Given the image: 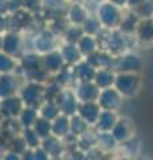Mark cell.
Listing matches in <instances>:
<instances>
[{
	"label": "cell",
	"instance_id": "52a82bcc",
	"mask_svg": "<svg viewBox=\"0 0 153 160\" xmlns=\"http://www.w3.org/2000/svg\"><path fill=\"white\" fill-rule=\"evenodd\" d=\"M55 103L59 107V109H60V113L65 115V116L72 118L73 115H77L80 102L77 100L75 91L72 88H63L61 92L55 99Z\"/></svg>",
	"mask_w": 153,
	"mask_h": 160
},
{
	"label": "cell",
	"instance_id": "8fae6325",
	"mask_svg": "<svg viewBox=\"0 0 153 160\" xmlns=\"http://www.w3.org/2000/svg\"><path fill=\"white\" fill-rule=\"evenodd\" d=\"M24 44L20 33L6 32L3 39V52L15 59H20L24 55Z\"/></svg>",
	"mask_w": 153,
	"mask_h": 160
},
{
	"label": "cell",
	"instance_id": "7402d4cb",
	"mask_svg": "<svg viewBox=\"0 0 153 160\" xmlns=\"http://www.w3.org/2000/svg\"><path fill=\"white\" fill-rule=\"evenodd\" d=\"M52 135L59 139H65L71 135V118L60 113L52 122Z\"/></svg>",
	"mask_w": 153,
	"mask_h": 160
},
{
	"label": "cell",
	"instance_id": "8992f818",
	"mask_svg": "<svg viewBox=\"0 0 153 160\" xmlns=\"http://www.w3.org/2000/svg\"><path fill=\"white\" fill-rule=\"evenodd\" d=\"M59 48H60L59 38L52 31H49L48 28L40 29L36 33V36L33 38V52L39 53L40 56L57 51Z\"/></svg>",
	"mask_w": 153,
	"mask_h": 160
},
{
	"label": "cell",
	"instance_id": "9c48e42d",
	"mask_svg": "<svg viewBox=\"0 0 153 160\" xmlns=\"http://www.w3.org/2000/svg\"><path fill=\"white\" fill-rule=\"evenodd\" d=\"M122 102L124 98L120 95L115 87L103 89L98 96V106L101 107L103 111H111V112H118L122 108Z\"/></svg>",
	"mask_w": 153,
	"mask_h": 160
},
{
	"label": "cell",
	"instance_id": "8d00e7d4",
	"mask_svg": "<svg viewBox=\"0 0 153 160\" xmlns=\"http://www.w3.org/2000/svg\"><path fill=\"white\" fill-rule=\"evenodd\" d=\"M9 149L19 153V155H23L27 151L28 147H27V144H26V142H24L22 135H17V136H15V138H12L11 140H9Z\"/></svg>",
	"mask_w": 153,
	"mask_h": 160
},
{
	"label": "cell",
	"instance_id": "b9f144b4",
	"mask_svg": "<svg viewBox=\"0 0 153 160\" xmlns=\"http://www.w3.org/2000/svg\"><path fill=\"white\" fill-rule=\"evenodd\" d=\"M8 32V15H0V35Z\"/></svg>",
	"mask_w": 153,
	"mask_h": 160
},
{
	"label": "cell",
	"instance_id": "74e56055",
	"mask_svg": "<svg viewBox=\"0 0 153 160\" xmlns=\"http://www.w3.org/2000/svg\"><path fill=\"white\" fill-rule=\"evenodd\" d=\"M135 13L140 19H151L153 18V3L151 0H146L144 4H141L139 8L135 9Z\"/></svg>",
	"mask_w": 153,
	"mask_h": 160
},
{
	"label": "cell",
	"instance_id": "4316f807",
	"mask_svg": "<svg viewBox=\"0 0 153 160\" xmlns=\"http://www.w3.org/2000/svg\"><path fill=\"white\" fill-rule=\"evenodd\" d=\"M41 147L48 152V155L51 158H57L63 151V143L61 139H59L56 136H49L47 139L41 140Z\"/></svg>",
	"mask_w": 153,
	"mask_h": 160
},
{
	"label": "cell",
	"instance_id": "1f68e13d",
	"mask_svg": "<svg viewBox=\"0 0 153 160\" xmlns=\"http://www.w3.org/2000/svg\"><path fill=\"white\" fill-rule=\"evenodd\" d=\"M32 129L36 132L39 138L44 140L49 136H52V122L39 116V119L36 120V123H35V126L32 127Z\"/></svg>",
	"mask_w": 153,
	"mask_h": 160
},
{
	"label": "cell",
	"instance_id": "f907efd6",
	"mask_svg": "<svg viewBox=\"0 0 153 160\" xmlns=\"http://www.w3.org/2000/svg\"><path fill=\"white\" fill-rule=\"evenodd\" d=\"M0 76H2V75H0Z\"/></svg>",
	"mask_w": 153,
	"mask_h": 160
},
{
	"label": "cell",
	"instance_id": "83f0119b",
	"mask_svg": "<svg viewBox=\"0 0 153 160\" xmlns=\"http://www.w3.org/2000/svg\"><path fill=\"white\" fill-rule=\"evenodd\" d=\"M39 119V111L35 108H31V107H24V109L22 111L20 116L17 118L20 126L24 128H32L35 126L36 120Z\"/></svg>",
	"mask_w": 153,
	"mask_h": 160
},
{
	"label": "cell",
	"instance_id": "44dd1931",
	"mask_svg": "<svg viewBox=\"0 0 153 160\" xmlns=\"http://www.w3.org/2000/svg\"><path fill=\"white\" fill-rule=\"evenodd\" d=\"M117 120H118L117 112L103 111L100 113V118H98L95 127L98 133H109V132H112V129L115 128Z\"/></svg>",
	"mask_w": 153,
	"mask_h": 160
},
{
	"label": "cell",
	"instance_id": "d4e9b609",
	"mask_svg": "<svg viewBox=\"0 0 153 160\" xmlns=\"http://www.w3.org/2000/svg\"><path fill=\"white\" fill-rule=\"evenodd\" d=\"M115 80H116V72L113 69H98L96 72L93 83L100 88V91H103V89H108L115 86Z\"/></svg>",
	"mask_w": 153,
	"mask_h": 160
},
{
	"label": "cell",
	"instance_id": "ffe728a7",
	"mask_svg": "<svg viewBox=\"0 0 153 160\" xmlns=\"http://www.w3.org/2000/svg\"><path fill=\"white\" fill-rule=\"evenodd\" d=\"M59 51H60L61 56L64 59V62H65L67 66L69 67H75L77 66L79 63H81L84 58L81 56L80 51H79L77 46H75V44H67L64 43L60 46V48H59Z\"/></svg>",
	"mask_w": 153,
	"mask_h": 160
},
{
	"label": "cell",
	"instance_id": "7a4b0ae2",
	"mask_svg": "<svg viewBox=\"0 0 153 160\" xmlns=\"http://www.w3.org/2000/svg\"><path fill=\"white\" fill-rule=\"evenodd\" d=\"M115 87L124 99L136 98L142 87L141 73H116Z\"/></svg>",
	"mask_w": 153,
	"mask_h": 160
},
{
	"label": "cell",
	"instance_id": "3957f363",
	"mask_svg": "<svg viewBox=\"0 0 153 160\" xmlns=\"http://www.w3.org/2000/svg\"><path fill=\"white\" fill-rule=\"evenodd\" d=\"M95 13H96L97 19L100 20L103 28L111 29V31L118 29V27H120V24H121L122 16H124V11L109 2L101 3Z\"/></svg>",
	"mask_w": 153,
	"mask_h": 160
},
{
	"label": "cell",
	"instance_id": "e575fe53",
	"mask_svg": "<svg viewBox=\"0 0 153 160\" xmlns=\"http://www.w3.org/2000/svg\"><path fill=\"white\" fill-rule=\"evenodd\" d=\"M84 31H83V27L80 26H69V28L65 31V33H64L63 36V40L64 43L67 44H75V46H77V43L80 42V39L84 36Z\"/></svg>",
	"mask_w": 153,
	"mask_h": 160
},
{
	"label": "cell",
	"instance_id": "f546056e",
	"mask_svg": "<svg viewBox=\"0 0 153 160\" xmlns=\"http://www.w3.org/2000/svg\"><path fill=\"white\" fill-rule=\"evenodd\" d=\"M39 111V116L43 119H47L49 122H53L59 115H60V109L56 106L55 102H44L41 104V107L37 109Z\"/></svg>",
	"mask_w": 153,
	"mask_h": 160
},
{
	"label": "cell",
	"instance_id": "d6a6232c",
	"mask_svg": "<svg viewBox=\"0 0 153 160\" xmlns=\"http://www.w3.org/2000/svg\"><path fill=\"white\" fill-rule=\"evenodd\" d=\"M89 126L84 122V120L79 116V115H73L71 118V135L76 138H81L83 135L89 132Z\"/></svg>",
	"mask_w": 153,
	"mask_h": 160
},
{
	"label": "cell",
	"instance_id": "f35d334b",
	"mask_svg": "<svg viewBox=\"0 0 153 160\" xmlns=\"http://www.w3.org/2000/svg\"><path fill=\"white\" fill-rule=\"evenodd\" d=\"M41 8V0H24L23 9H26L29 13H35Z\"/></svg>",
	"mask_w": 153,
	"mask_h": 160
},
{
	"label": "cell",
	"instance_id": "2e32d148",
	"mask_svg": "<svg viewBox=\"0 0 153 160\" xmlns=\"http://www.w3.org/2000/svg\"><path fill=\"white\" fill-rule=\"evenodd\" d=\"M135 38L140 46L145 47V48L153 47V18L140 19V23L136 29Z\"/></svg>",
	"mask_w": 153,
	"mask_h": 160
},
{
	"label": "cell",
	"instance_id": "484cf974",
	"mask_svg": "<svg viewBox=\"0 0 153 160\" xmlns=\"http://www.w3.org/2000/svg\"><path fill=\"white\" fill-rule=\"evenodd\" d=\"M77 48L80 51L81 56L84 59H87L88 56H91L92 53H95L98 51V44H97V39L95 36H89V35H84L80 39V42L77 43Z\"/></svg>",
	"mask_w": 153,
	"mask_h": 160
},
{
	"label": "cell",
	"instance_id": "cb8c5ba5",
	"mask_svg": "<svg viewBox=\"0 0 153 160\" xmlns=\"http://www.w3.org/2000/svg\"><path fill=\"white\" fill-rule=\"evenodd\" d=\"M73 71H75V76H76L77 83L93 82L95 76H96V72H97L85 59H84L81 63H79L77 66L73 67Z\"/></svg>",
	"mask_w": 153,
	"mask_h": 160
},
{
	"label": "cell",
	"instance_id": "30bf717a",
	"mask_svg": "<svg viewBox=\"0 0 153 160\" xmlns=\"http://www.w3.org/2000/svg\"><path fill=\"white\" fill-rule=\"evenodd\" d=\"M24 84L17 73H7L0 76V100L17 96Z\"/></svg>",
	"mask_w": 153,
	"mask_h": 160
},
{
	"label": "cell",
	"instance_id": "603a6c76",
	"mask_svg": "<svg viewBox=\"0 0 153 160\" xmlns=\"http://www.w3.org/2000/svg\"><path fill=\"white\" fill-rule=\"evenodd\" d=\"M139 23H140V18L135 13V11L129 9L128 12H124V16H122L121 24H120V27H118V31L121 33H124L125 36H132V35L136 33Z\"/></svg>",
	"mask_w": 153,
	"mask_h": 160
},
{
	"label": "cell",
	"instance_id": "bcb514c9",
	"mask_svg": "<svg viewBox=\"0 0 153 160\" xmlns=\"http://www.w3.org/2000/svg\"><path fill=\"white\" fill-rule=\"evenodd\" d=\"M22 160H35V155H33V149H27L26 152L22 155Z\"/></svg>",
	"mask_w": 153,
	"mask_h": 160
},
{
	"label": "cell",
	"instance_id": "4fadbf2b",
	"mask_svg": "<svg viewBox=\"0 0 153 160\" xmlns=\"http://www.w3.org/2000/svg\"><path fill=\"white\" fill-rule=\"evenodd\" d=\"M19 66L26 78H28L32 73H36L43 69V58L33 51L24 52L23 56L19 59Z\"/></svg>",
	"mask_w": 153,
	"mask_h": 160
},
{
	"label": "cell",
	"instance_id": "7bdbcfd3",
	"mask_svg": "<svg viewBox=\"0 0 153 160\" xmlns=\"http://www.w3.org/2000/svg\"><path fill=\"white\" fill-rule=\"evenodd\" d=\"M2 160H22V155H19L16 152L11 151V149H8L7 152H4L2 155Z\"/></svg>",
	"mask_w": 153,
	"mask_h": 160
},
{
	"label": "cell",
	"instance_id": "d6986e66",
	"mask_svg": "<svg viewBox=\"0 0 153 160\" xmlns=\"http://www.w3.org/2000/svg\"><path fill=\"white\" fill-rule=\"evenodd\" d=\"M91 15V12L87 9V7L83 3H69L68 11L65 18L68 19V22L72 26H80L83 27V24L85 23V20Z\"/></svg>",
	"mask_w": 153,
	"mask_h": 160
},
{
	"label": "cell",
	"instance_id": "c3c4849f",
	"mask_svg": "<svg viewBox=\"0 0 153 160\" xmlns=\"http://www.w3.org/2000/svg\"><path fill=\"white\" fill-rule=\"evenodd\" d=\"M3 39L4 35H0V52H3Z\"/></svg>",
	"mask_w": 153,
	"mask_h": 160
},
{
	"label": "cell",
	"instance_id": "4dcf8cb0",
	"mask_svg": "<svg viewBox=\"0 0 153 160\" xmlns=\"http://www.w3.org/2000/svg\"><path fill=\"white\" fill-rule=\"evenodd\" d=\"M103 26L100 23V20L97 19L96 13H91L88 19L85 20V23L83 24V31L85 35H89V36H97L98 33L101 32Z\"/></svg>",
	"mask_w": 153,
	"mask_h": 160
},
{
	"label": "cell",
	"instance_id": "f6af8a7d",
	"mask_svg": "<svg viewBox=\"0 0 153 160\" xmlns=\"http://www.w3.org/2000/svg\"><path fill=\"white\" fill-rule=\"evenodd\" d=\"M0 15H9L8 0H0Z\"/></svg>",
	"mask_w": 153,
	"mask_h": 160
},
{
	"label": "cell",
	"instance_id": "836d02e7",
	"mask_svg": "<svg viewBox=\"0 0 153 160\" xmlns=\"http://www.w3.org/2000/svg\"><path fill=\"white\" fill-rule=\"evenodd\" d=\"M117 142L116 139L113 138V135L109 132V133H98L97 132V147L104 152H109V151H113L117 146Z\"/></svg>",
	"mask_w": 153,
	"mask_h": 160
},
{
	"label": "cell",
	"instance_id": "ac0fdd59",
	"mask_svg": "<svg viewBox=\"0 0 153 160\" xmlns=\"http://www.w3.org/2000/svg\"><path fill=\"white\" fill-rule=\"evenodd\" d=\"M115 59L116 58L109 52L98 49L95 53H92L91 56H88L85 60L96 71H98V69H113V67H115Z\"/></svg>",
	"mask_w": 153,
	"mask_h": 160
},
{
	"label": "cell",
	"instance_id": "ba28073f",
	"mask_svg": "<svg viewBox=\"0 0 153 160\" xmlns=\"http://www.w3.org/2000/svg\"><path fill=\"white\" fill-rule=\"evenodd\" d=\"M111 133L113 135V138L116 139V142L118 144H125L128 142H131L136 133L135 123L128 116H118L116 126L112 129Z\"/></svg>",
	"mask_w": 153,
	"mask_h": 160
},
{
	"label": "cell",
	"instance_id": "5bb4252c",
	"mask_svg": "<svg viewBox=\"0 0 153 160\" xmlns=\"http://www.w3.org/2000/svg\"><path fill=\"white\" fill-rule=\"evenodd\" d=\"M75 95L80 103H91V102H97L98 96H100V88L93 82H84V83H77L76 87L73 88Z\"/></svg>",
	"mask_w": 153,
	"mask_h": 160
},
{
	"label": "cell",
	"instance_id": "ee69618b",
	"mask_svg": "<svg viewBox=\"0 0 153 160\" xmlns=\"http://www.w3.org/2000/svg\"><path fill=\"white\" fill-rule=\"evenodd\" d=\"M146 2V0H128L127 3V8L132 9V11H135L136 8H139L141 4H144Z\"/></svg>",
	"mask_w": 153,
	"mask_h": 160
},
{
	"label": "cell",
	"instance_id": "9a60e30c",
	"mask_svg": "<svg viewBox=\"0 0 153 160\" xmlns=\"http://www.w3.org/2000/svg\"><path fill=\"white\" fill-rule=\"evenodd\" d=\"M41 58H43V69L49 76H56V75L59 72H61L67 66L59 49L44 55Z\"/></svg>",
	"mask_w": 153,
	"mask_h": 160
},
{
	"label": "cell",
	"instance_id": "277c9868",
	"mask_svg": "<svg viewBox=\"0 0 153 160\" xmlns=\"http://www.w3.org/2000/svg\"><path fill=\"white\" fill-rule=\"evenodd\" d=\"M19 96L22 98L26 107L39 109L45 102V84L36 82H27L20 89Z\"/></svg>",
	"mask_w": 153,
	"mask_h": 160
},
{
	"label": "cell",
	"instance_id": "5b68a950",
	"mask_svg": "<svg viewBox=\"0 0 153 160\" xmlns=\"http://www.w3.org/2000/svg\"><path fill=\"white\" fill-rule=\"evenodd\" d=\"M144 69V60L136 52L128 51L115 59L113 71L116 73H141Z\"/></svg>",
	"mask_w": 153,
	"mask_h": 160
},
{
	"label": "cell",
	"instance_id": "d590c367",
	"mask_svg": "<svg viewBox=\"0 0 153 160\" xmlns=\"http://www.w3.org/2000/svg\"><path fill=\"white\" fill-rule=\"evenodd\" d=\"M22 136L29 149H36L41 146V139L37 136L36 132L32 128H24L22 132Z\"/></svg>",
	"mask_w": 153,
	"mask_h": 160
},
{
	"label": "cell",
	"instance_id": "f1b7e54d",
	"mask_svg": "<svg viewBox=\"0 0 153 160\" xmlns=\"http://www.w3.org/2000/svg\"><path fill=\"white\" fill-rule=\"evenodd\" d=\"M19 68V59H15L9 55L0 52V75L15 73Z\"/></svg>",
	"mask_w": 153,
	"mask_h": 160
},
{
	"label": "cell",
	"instance_id": "6da1fadb",
	"mask_svg": "<svg viewBox=\"0 0 153 160\" xmlns=\"http://www.w3.org/2000/svg\"><path fill=\"white\" fill-rule=\"evenodd\" d=\"M128 38L129 36H125L118 29L111 31V29H104V28L96 36L98 49L109 52L115 58L128 52V48H129V46H128Z\"/></svg>",
	"mask_w": 153,
	"mask_h": 160
},
{
	"label": "cell",
	"instance_id": "e0dca14e",
	"mask_svg": "<svg viewBox=\"0 0 153 160\" xmlns=\"http://www.w3.org/2000/svg\"><path fill=\"white\" fill-rule=\"evenodd\" d=\"M103 112L101 107L98 106L97 102H91V103H80L79 104L77 115L80 116L84 122H85L89 127H95L100 113Z\"/></svg>",
	"mask_w": 153,
	"mask_h": 160
},
{
	"label": "cell",
	"instance_id": "7dc6e473",
	"mask_svg": "<svg viewBox=\"0 0 153 160\" xmlns=\"http://www.w3.org/2000/svg\"><path fill=\"white\" fill-rule=\"evenodd\" d=\"M107 2H109L112 4H115V6H117L118 8H125L127 7V3H128V0H107Z\"/></svg>",
	"mask_w": 153,
	"mask_h": 160
},
{
	"label": "cell",
	"instance_id": "60d3db41",
	"mask_svg": "<svg viewBox=\"0 0 153 160\" xmlns=\"http://www.w3.org/2000/svg\"><path fill=\"white\" fill-rule=\"evenodd\" d=\"M33 155H35V160H51L52 159L41 146L36 149H33Z\"/></svg>",
	"mask_w": 153,
	"mask_h": 160
},
{
	"label": "cell",
	"instance_id": "681fc988",
	"mask_svg": "<svg viewBox=\"0 0 153 160\" xmlns=\"http://www.w3.org/2000/svg\"><path fill=\"white\" fill-rule=\"evenodd\" d=\"M0 160H2V155H0Z\"/></svg>",
	"mask_w": 153,
	"mask_h": 160
},
{
	"label": "cell",
	"instance_id": "ab89813d",
	"mask_svg": "<svg viewBox=\"0 0 153 160\" xmlns=\"http://www.w3.org/2000/svg\"><path fill=\"white\" fill-rule=\"evenodd\" d=\"M23 3H24V0H8L9 13H15V12L23 9Z\"/></svg>",
	"mask_w": 153,
	"mask_h": 160
},
{
	"label": "cell",
	"instance_id": "7c38bea8",
	"mask_svg": "<svg viewBox=\"0 0 153 160\" xmlns=\"http://www.w3.org/2000/svg\"><path fill=\"white\" fill-rule=\"evenodd\" d=\"M24 107L26 106H24L23 100L19 95L17 96H12V98L0 100V113H2V116L6 120L17 119L20 116Z\"/></svg>",
	"mask_w": 153,
	"mask_h": 160
}]
</instances>
